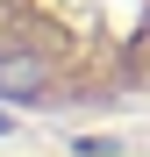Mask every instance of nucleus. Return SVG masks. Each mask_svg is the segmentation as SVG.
Instances as JSON below:
<instances>
[{
    "mask_svg": "<svg viewBox=\"0 0 150 157\" xmlns=\"http://www.w3.org/2000/svg\"><path fill=\"white\" fill-rule=\"evenodd\" d=\"M43 78H50L43 57H21V50H7V57H0V93H7V100H36Z\"/></svg>",
    "mask_w": 150,
    "mask_h": 157,
    "instance_id": "nucleus-1",
    "label": "nucleus"
}]
</instances>
